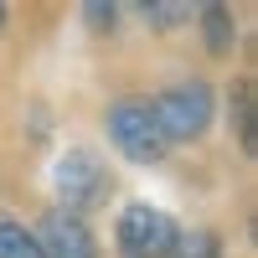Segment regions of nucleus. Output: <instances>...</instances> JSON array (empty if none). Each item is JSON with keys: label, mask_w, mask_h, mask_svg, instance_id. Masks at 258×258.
Listing matches in <instances>:
<instances>
[{"label": "nucleus", "mask_w": 258, "mask_h": 258, "mask_svg": "<svg viewBox=\"0 0 258 258\" xmlns=\"http://www.w3.org/2000/svg\"><path fill=\"white\" fill-rule=\"evenodd\" d=\"M114 243L124 258H176V243H181V227L170 212L150 207V202H129L114 222Z\"/></svg>", "instance_id": "f257e3e1"}, {"label": "nucleus", "mask_w": 258, "mask_h": 258, "mask_svg": "<svg viewBox=\"0 0 258 258\" xmlns=\"http://www.w3.org/2000/svg\"><path fill=\"white\" fill-rule=\"evenodd\" d=\"M150 114H155L160 124V140H197L207 135V124H212V88L202 78H191V83H170L165 93L150 98Z\"/></svg>", "instance_id": "f03ea898"}, {"label": "nucleus", "mask_w": 258, "mask_h": 258, "mask_svg": "<svg viewBox=\"0 0 258 258\" xmlns=\"http://www.w3.org/2000/svg\"><path fill=\"white\" fill-rule=\"evenodd\" d=\"M52 186H57V197H62V207L57 212H88V207H98L103 197L114 191V176H109V165H103L93 150H68V155H57V165H52Z\"/></svg>", "instance_id": "7ed1b4c3"}, {"label": "nucleus", "mask_w": 258, "mask_h": 258, "mask_svg": "<svg viewBox=\"0 0 258 258\" xmlns=\"http://www.w3.org/2000/svg\"><path fill=\"white\" fill-rule=\"evenodd\" d=\"M103 129H109L114 150H124V155L140 160V165H155L165 155V140H160L155 114H150V98H119V103H109Z\"/></svg>", "instance_id": "20e7f679"}, {"label": "nucleus", "mask_w": 258, "mask_h": 258, "mask_svg": "<svg viewBox=\"0 0 258 258\" xmlns=\"http://www.w3.org/2000/svg\"><path fill=\"white\" fill-rule=\"evenodd\" d=\"M36 243H41V258H98L93 232L73 212H47L36 227Z\"/></svg>", "instance_id": "39448f33"}, {"label": "nucleus", "mask_w": 258, "mask_h": 258, "mask_svg": "<svg viewBox=\"0 0 258 258\" xmlns=\"http://www.w3.org/2000/svg\"><path fill=\"white\" fill-rule=\"evenodd\" d=\"M202 26H207V47L212 52H232V36H238V31H232V11L227 6H202Z\"/></svg>", "instance_id": "423d86ee"}, {"label": "nucleus", "mask_w": 258, "mask_h": 258, "mask_svg": "<svg viewBox=\"0 0 258 258\" xmlns=\"http://www.w3.org/2000/svg\"><path fill=\"white\" fill-rule=\"evenodd\" d=\"M0 258H41L36 232H26V227L11 222V217H0Z\"/></svg>", "instance_id": "0eeeda50"}, {"label": "nucleus", "mask_w": 258, "mask_h": 258, "mask_svg": "<svg viewBox=\"0 0 258 258\" xmlns=\"http://www.w3.org/2000/svg\"><path fill=\"white\" fill-rule=\"evenodd\" d=\"M232 119H238V140H243V150L253 155V83H238L232 88Z\"/></svg>", "instance_id": "6e6552de"}, {"label": "nucleus", "mask_w": 258, "mask_h": 258, "mask_svg": "<svg viewBox=\"0 0 258 258\" xmlns=\"http://www.w3.org/2000/svg\"><path fill=\"white\" fill-rule=\"evenodd\" d=\"M176 258H222V243L212 227H197V232H181L176 243Z\"/></svg>", "instance_id": "1a4fd4ad"}, {"label": "nucleus", "mask_w": 258, "mask_h": 258, "mask_svg": "<svg viewBox=\"0 0 258 258\" xmlns=\"http://www.w3.org/2000/svg\"><path fill=\"white\" fill-rule=\"evenodd\" d=\"M140 16H145V21H160V26H176V21H186L191 11H186V6H150V0H145Z\"/></svg>", "instance_id": "9d476101"}, {"label": "nucleus", "mask_w": 258, "mask_h": 258, "mask_svg": "<svg viewBox=\"0 0 258 258\" xmlns=\"http://www.w3.org/2000/svg\"><path fill=\"white\" fill-rule=\"evenodd\" d=\"M83 16H88V21H98V31H114L119 6H103V0H93V6H83Z\"/></svg>", "instance_id": "9b49d317"}, {"label": "nucleus", "mask_w": 258, "mask_h": 258, "mask_svg": "<svg viewBox=\"0 0 258 258\" xmlns=\"http://www.w3.org/2000/svg\"><path fill=\"white\" fill-rule=\"evenodd\" d=\"M0 31H6V6H0Z\"/></svg>", "instance_id": "f8f14e48"}]
</instances>
